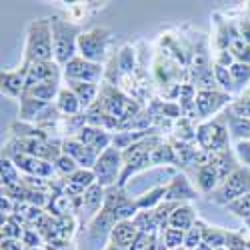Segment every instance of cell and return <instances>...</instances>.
Instances as JSON below:
<instances>
[{"label": "cell", "instance_id": "52", "mask_svg": "<svg viewBox=\"0 0 250 250\" xmlns=\"http://www.w3.org/2000/svg\"><path fill=\"white\" fill-rule=\"evenodd\" d=\"M102 250H124V248H118V246H114V244H106Z\"/></svg>", "mask_w": 250, "mask_h": 250}, {"label": "cell", "instance_id": "23", "mask_svg": "<svg viewBox=\"0 0 250 250\" xmlns=\"http://www.w3.org/2000/svg\"><path fill=\"white\" fill-rule=\"evenodd\" d=\"M196 220H198L196 208L190 202H184V204H178L174 208V212L170 216V226L178 228V230H182V232H188L190 228L196 224Z\"/></svg>", "mask_w": 250, "mask_h": 250}, {"label": "cell", "instance_id": "54", "mask_svg": "<svg viewBox=\"0 0 250 250\" xmlns=\"http://www.w3.org/2000/svg\"><path fill=\"white\" fill-rule=\"evenodd\" d=\"M26 250H44V248H26Z\"/></svg>", "mask_w": 250, "mask_h": 250}, {"label": "cell", "instance_id": "31", "mask_svg": "<svg viewBox=\"0 0 250 250\" xmlns=\"http://www.w3.org/2000/svg\"><path fill=\"white\" fill-rule=\"evenodd\" d=\"M224 116L228 122V128H230V134H234L238 140H250V120L248 118H242L234 114L232 110H226Z\"/></svg>", "mask_w": 250, "mask_h": 250}, {"label": "cell", "instance_id": "3", "mask_svg": "<svg viewBox=\"0 0 250 250\" xmlns=\"http://www.w3.org/2000/svg\"><path fill=\"white\" fill-rule=\"evenodd\" d=\"M160 140H162L160 134L158 136H148V138H144V140L132 144L130 148H126V150L122 152L124 166H122V176H120L118 186H122V188H124V186H126L132 178H136L138 174L146 172L150 168V166H152L150 152H152V148L156 146Z\"/></svg>", "mask_w": 250, "mask_h": 250}, {"label": "cell", "instance_id": "14", "mask_svg": "<svg viewBox=\"0 0 250 250\" xmlns=\"http://www.w3.org/2000/svg\"><path fill=\"white\" fill-rule=\"evenodd\" d=\"M230 94L222 90H200L196 92L194 104H196V114L198 118H210L218 114L228 102H230Z\"/></svg>", "mask_w": 250, "mask_h": 250}, {"label": "cell", "instance_id": "38", "mask_svg": "<svg viewBox=\"0 0 250 250\" xmlns=\"http://www.w3.org/2000/svg\"><path fill=\"white\" fill-rule=\"evenodd\" d=\"M226 236H228V230H224V228L206 224V230H204V244H208L210 248L218 250V248L226 246Z\"/></svg>", "mask_w": 250, "mask_h": 250}, {"label": "cell", "instance_id": "50", "mask_svg": "<svg viewBox=\"0 0 250 250\" xmlns=\"http://www.w3.org/2000/svg\"><path fill=\"white\" fill-rule=\"evenodd\" d=\"M44 250H78L72 240H62V238H52L44 244Z\"/></svg>", "mask_w": 250, "mask_h": 250}, {"label": "cell", "instance_id": "19", "mask_svg": "<svg viewBox=\"0 0 250 250\" xmlns=\"http://www.w3.org/2000/svg\"><path fill=\"white\" fill-rule=\"evenodd\" d=\"M92 184H96V176H94V170H88V168H78L72 176H68L64 180V192L72 198H80L84 194Z\"/></svg>", "mask_w": 250, "mask_h": 250}, {"label": "cell", "instance_id": "24", "mask_svg": "<svg viewBox=\"0 0 250 250\" xmlns=\"http://www.w3.org/2000/svg\"><path fill=\"white\" fill-rule=\"evenodd\" d=\"M54 106L58 108V112L62 116H74V114H80L84 112L82 110V104L78 100V96L68 88V86H62L56 100H54Z\"/></svg>", "mask_w": 250, "mask_h": 250}, {"label": "cell", "instance_id": "13", "mask_svg": "<svg viewBox=\"0 0 250 250\" xmlns=\"http://www.w3.org/2000/svg\"><path fill=\"white\" fill-rule=\"evenodd\" d=\"M10 160L16 164V168L20 170L22 176H38V178H56V170L54 164L42 158H36L30 154H14L10 156Z\"/></svg>", "mask_w": 250, "mask_h": 250}, {"label": "cell", "instance_id": "4", "mask_svg": "<svg viewBox=\"0 0 250 250\" xmlns=\"http://www.w3.org/2000/svg\"><path fill=\"white\" fill-rule=\"evenodd\" d=\"M196 144L198 148L208 152H220L230 148V128L226 116H214L212 120H204L196 128Z\"/></svg>", "mask_w": 250, "mask_h": 250}, {"label": "cell", "instance_id": "28", "mask_svg": "<svg viewBox=\"0 0 250 250\" xmlns=\"http://www.w3.org/2000/svg\"><path fill=\"white\" fill-rule=\"evenodd\" d=\"M54 232H56V238L72 240L74 234L80 232L78 218H76L74 214H66V216H58V218H54Z\"/></svg>", "mask_w": 250, "mask_h": 250}, {"label": "cell", "instance_id": "39", "mask_svg": "<svg viewBox=\"0 0 250 250\" xmlns=\"http://www.w3.org/2000/svg\"><path fill=\"white\" fill-rule=\"evenodd\" d=\"M114 62L120 68V74H132L134 72V48L130 44L122 46L118 56H114Z\"/></svg>", "mask_w": 250, "mask_h": 250}, {"label": "cell", "instance_id": "56", "mask_svg": "<svg viewBox=\"0 0 250 250\" xmlns=\"http://www.w3.org/2000/svg\"><path fill=\"white\" fill-rule=\"evenodd\" d=\"M218 250H228V248H226V246H222V248H218Z\"/></svg>", "mask_w": 250, "mask_h": 250}, {"label": "cell", "instance_id": "26", "mask_svg": "<svg viewBox=\"0 0 250 250\" xmlns=\"http://www.w3.org/2000/svg\"><path fill=\"white\" fill-rule=\"evenodd\" d=\"M46 106H48L46 102H40V100H36V98H32V96L22 94V96H20V110H18V118L22 120V122H30V124H34V122H36V118L46 110Z\"/></svg>", "mask_w": 250, "mask_h": 250}, {"label": "cell", "instance_id": "40", "mask_svg": "<svg viewBox=\"0 0 250 250\" xmlns=\"http://www.w3.org/2000/svg\"><path fill=\"white\" fill-rule=\"evenodd\" d=\"M52 164H54L56 176H58V178H64V180H66L68 176H72V174L80 168V166L76 164V160H74V158H70V156H66V154H60Z\"/></svg>", "mask_w": 250, "mask_h": 250}, {"label": "cell", "instance_id": "44", "mask_svg": "<svg viewBox=\"0 0 250 250\" xmlns=\"http://www.w3.org/2000/svg\"><path fill=\"white\" fill-rule=\"evenodd\" d=\"M230 74L234 78V84L240 90L244 84L250 82V64H242V62H236V64L230 68Z\"/></svg>", "mask_w": 250, "mask_h": 250}, {"label": "cell", "instance_id": "12", "mask_svg": "<svg viewBox=\"0 0 250 250\" xmlns=\"http://www.w3.org/2000/svg\"><path fill=\"white\" fill-rule=\"evenodd\" d=\"M116 218L108 212V210H102L96 214V218L88 224L86 228V232H84V238L88 244L100 248V246H106L108 244V238H110V232H112V228L116 226Z\"/></svg>", "mask_w": 250, "mask_h": 250}, {"label": "cell", "instance_id": "57", "mask_svg": "<svg viewBox=\"0 0 250 250\" xmlns=\"http://www.w3.org/2000/svg\"><path fill=\"white\" fill-rule=\"evenodd\" d=\"M178 250H184V248H178Z\"/></svg>", "mask_w": 250, "mask_h": 250}, {"label": "cell", "instance_id": "42", "mask_svg": "<svg viewBox=\"0 0 250 250\" xmlns=\"http://www.w3.org/2000/svg\"><path fill=\"white\" fill-rule=\"evenodd\" d=\"M226 210L232 212V214L238 216V218H242L244 222L250 220V194H246V196H242V198L230 202V204L226 206Z\"/></svg>", "mask_w": 250, "mask_h": 250}, {"label": "cell", "instance_id": "37", "mask_svg": "<svg viewBox=\"0 0 250 250\" xmlns=\"http://www.w3.org/2000/svg\"><path fill=\"white\" fill-rule=\"evenodd\" d=\"M204 230H206V222L198 218L196 224L184 236V250H196L204 242Z\"/></svg>", "mask_w": 250, "mask_h": 250}, {"label": "cell", "instance_id": "8", "mask_svg": "<svg viewBox=\"0 0 250 250\" xmlns=\"http://www.w3.org/2000/svg\"><path fill=\"white\" fill-rule=\"evenodd\" d=\"M104 210H108L116 218V222H122V220H132L138 214V204L136 198H132L126 188L110 186V188H106Z\"/></svg>", "mask_w": 250, "mask_h": 250}, {"label": "cell", "instance_id": "27", "mask_svg": "<svg viewBox=\"0 0 250 250\" xmlns=\"http://www.w3.org/2000/svg\"><path fill=\"white\" fill-rule=\"evenodd\" d=\"M60 80H50V82H40V84H34V86H28L24 90L26 96H32L40 102H46V104H52V100H56L58 92H60Z\"/></svg>", "mask_w": 250, "mask_h": 250}, {"label": "cell", "instance_id": "29", "mask_svg": "<svg viewBox=\"0 0 250 250\" xmlns=\"http://www.w3.org/2000/svg\"><path fill=\"white\" fill-rule=\"evenodd\" d=\"M168 184V182H166ZM166 184H160V186H154V188L142 192L140 196H136V204H138V210H154V208L164 202V196H166Z\"/></svg>", "mask_w": 250, "mask_h": 250}, {"label": "cell", "instance_id": "2", "mask_svg": "<svg viewBox=\"0 0 250 250\" xmlns=\"http://www.w3.org/2000/svg\"><path fill=\"white\" fill-rule=\"evenodd\" d=\"M52 24V38H54V60L64 68L68 62L78 56V36L82 28L64 16H48Z\"/></svg>", "mask_w": 250, "mask_h": 250}, {"label": "cell", "instance_id": "35", "mask_svg": "<svg viewBox=\"0 0 250 250\" xmlns=\"http://www.w3.org/2000/svg\"><path fill=\"white\" fill-rule=\"evenodd\" d=\"M158 236H160V242L164 244L166 250H178V248H184V236H186V232L178 230V228L168 226V228H166V230H162Z\"/></svg>", "mask_w": 250, "mask_h": 250}, {"label": "cell", "instance_id": "10", "mask_svg": "<svg viewBox=\"0 0 250 250\" xmlns=\"http://www.w3.org/2000/svg\"><path fill=\"white\" fill-rule=\"evenodd\" d=\"M104 66L90 62L82 56H74L68 64L62 68V78L68 80H78V82H92V84H100V80L104 78Z\"/></svg>", "mask_w": 250, "mask_h": 250}, {"label": "cell", "instance_id": "48", "mask_svg": "<svg viewBox=\"0 0 250 250\" xmlns=\"http://www.w3.org/2000/svg\"><path fill=\"white\" fill-rule=\"evenodd\" d=\"M156 240H158V234H138V238L128 250H148Z\"/></svg>", "mask_w": 250, "mask_h": 250}, {"label": "cell", "instance_id": "22", "mask_svg": "<svg viewBox=\"0 0 250 250\" xmlns=\"http://www.w3.org/2000/svg\"><path fill=\"white\" fill-rule=\"evenodd\" d=\"M66 86L78 96L80 104H82V110H90L98 96H100V84H92V82H78V80H68Z\"/></svg>", "mask_w": 250, "mask_h": 250}, {"label": "cell", "instance_id": "33", "mask_svg": "<svg viewBox=\"0 0 250 250\" xmlns=\"http://www.w3.org/2000/svg\"><path fill=\"white\" fill-rule=\"evenodd\" d=\"M0 180H2V188H10L22 180V174L16 168V164L6 156L0 158Z\"/></svg>", "mask_w": 250, "mask_h": 250}, {"label": "cell", "instance_id": "47", "mask_svg": "<svg viewBox=\"0 0 250 250\" xmlns=\"http://www.w3.org/2000/svg\"><path fill=\"white\" fill-rule=\"evenodd\" d=\"M234 152H236V158L240 160V164L250 168V140H238L234 146Z\"/></svg>", "mask_w": 250, "mask_h": 250}, {"label": "cell", "instance_id": "43", "mask_svg": "<svg viewBox=\"0 0 250 250\" xmlns=\"http://www.w3.org/2000/svg\"><path fill=\"white\" fill-rule=\"evenodd\" d=\"M230 50L236 58V62H242V64H250V44L244 42L242 38H236L232 40V44H230Z\"/></svg>", "mask_w": 250, "mask_h": 250}, {"label": "cell", "instance_id": "49", "mask_svg": "<svg viewBox=\"0 0 250 250\" xmlns=\"http://www.w3.org/2000/svg\"><path fill=\"white\" fill-rule=\"evenodd\" d=\"M212 64H218V66H224V68H232L236 64V58L230 50H218Z\"/></svg>", "mask_w": 250, "mask_h": 250}, {"label": "cell", "instance_id": "36", "mask_svg": "<svg viewBox=\"0 0 250 250\" xmlns=\"http://www.w3.org/2000/svg\"><path fill=\"white\" fill-rule=\"evenodd\" d=\"M212 70H214V78H216V84L222 92L226 94H232L236 92V84H234V78L230 74V68H224V66H218V64H212Z\"/></svg>", "mask_w": 250, "mask_h": 250}, {"label": "cell", "instance_id": "34", "mask_svg": "<svg viewBox=\"0 0 250 250\" xmlns=\"http://www.w3.org/2000/svg\"><path fill=\"white\" fill-rule=\"evenodd\" d=\"M196 128L194 126V120L186 118V116H180L174 120V138L176 140H182V142H196Z\"/></svg>", "mask_w": 250, "mask_h": 250}, {"label": "cell", "instance_id": "9", "mask_svg": "<svg viewBox=\"0 0 250 250\" xmlns=\"http://www.w3.org/2000/svg\"><path fill=\"white\" fill-rule=\"evenodd\" d=\"M104 198H106V188L100 184H92L90 188L82 194L80 198V206H78V224H80V234L86 232L88 224L96 218V214L104 208Z\"/></svg>", "mask_w": 250, "mask_h": 250}, {"label": "cell", "instance_id": "25", "mask_svg": "<svg viewBox=\"0 0 250 250\" xmlns=\"http://www.w3.org/2000/svg\"><path fill=\"white\" fill-rule=\"evenodd\" d=\"M150 162L152 166H176L178 164V158H176V152H174V146L170 144V140H160L156 146L152 148L150 152Z\"/></svg>", "mask_w": 250, "mask_h": 250}, {"label": "cell", "instance_id": "41", "mask_svg": "<svg viewBox=\"0 0 250 250\" xmlns=\"http://www.w3.org/2000/svg\"><path fill=\"white\" fill-rule=\"evenodd\" d=\"M178 204L176 202H160L156 208H154V214H156V220H158V226H160V232L162 230H166V228L170 226V216H172V212H174V208H176Z\"/></svg>", "mask_w": 250, "mask_h": 250}, {"label": "cell", "instance_id": "16", "mask_svg": "<svg viewBox=\"0 0 250 250\" xmlns=\"http://www.w3.org/2000/svg\"><path fill=\"white\" fill-rule=\"evenodd\" d=\"M62 154L74 158L80 168H88V170L94 168V164H96V160L100 156L90 146L82 144L78 138H62Z\"/></svg>", "mask_w": 250, "mask_h": 250}, {"label": "cell", "instance_id": "17", "mask_svg": "<svg viewBox=\"0 0 250 250\" xmlns=\"http://www.w3.org/2000/svg\"><path fill=\"white\" fill-rule=\"evenodd\" d=\"M74 138H78L82 144L90 146L96 154H102L106 148L112 146V132L98 128V126H90V124H86V126L82 128Z\"/></svg>", "mask_w": 250, "mask_h": 250}, {"label": "cell", "instance_id": "15", "mask_svg": "<svg viewBox=\"0 0 250 250\" xmlns=\"http://www.w3.org/2000/svg\"><path fill=\"white\" fill-rule=\"evenodd\" d=\"M26 72V88L40 84V82H50V80H60L62 76V66L56 60H44V62H30V64L20 66Z\"/></svg>", "mask_w": 250, "mask_h": 250}, {"label": "cell", "instance_id": "46", "mask_svg": "<svg viewBox=\"0 0 250 250\" xmlns=\"http://www.w3.org/2000/svg\"><path fill=\"white\" fill-rule=\"evenodd\" d=\"M226 248L228 250H250L248 244H246V236H242L240 232H228Z\"/></svg>", "mask_w": 250, "mask_h": 250}, {"label": "cell", "instance_id": "32", "mask_svg": "<svg viewBox=\"0 0 250 250\" xmlns=\"http://www.w3.org/2000/svg\"><path fill=\"white\" fill-rule=\"evenodd\" d=\"M24 230H26V226L12 214L8 218H2V226H0V240H22Z\"/></svg>", "mask_w": 250, "mask_h": 250}, {"label": "cell", "instance_id": "21", "mask_svg": "<svg viewBox=\"0 0 250 250\" xmlns=\"http://www.w3.org/2000/svg\"><path fill=\"white\" fill-rule=\"evenodd\" d=\"M138 228L134 226L132 220H122L118 222L114 228H112V232H110V238H108V244H114L118 248H124V250H128L134 240L138 238Z\"/></svg>", "mask_w": 250, "mask_h": 250}, {"label": "cell", "instance_id": "7", "mask_svg": "<svg viewBox=\"0 0 250 250\" xmlns=\"http://www.w3.org/2000/svg\"><path fill=\"white\" fill-rule=\"evenodd\" d=\"M122 150L110 146L106 148L96 160L94 164V176H96V184L104 186V188H110V186H118L120 176H122Z\"/></svg>", "mask_w": 250, "mask_h": 250}, {"label": "cell", "instance_id": "1", "mask_svg": "<svg viewBox=\"0 0 250 250\" xmlns=\"http://www.w3.org/2000/svg\"><path fill=\"white\" fill-rule=\"evenodd\" d=\"M54 60V38L50 18H36L26 28V44L22 64L30 62H44Z\"/></svg>", "mask_w": 250, "mask_h": 250}, {"label": "cell", "instance_id": "11", "mask_svg": "<svg viewBox=\"0 0 250 250\" xmlns=\"http://www.w3.org/2000/svg\"><path fill=\"white\" fill-rule=\"evenodd\" d=\"M200 196L198 188L192 184V180L188 178V174L184 172H176L168 184H166V202H176V204H184V202H192Z\"/></svg>", "mask_w": 250, "mask_h": 250}, {"label": "cell", "instance_id": "53", "mask_svg": "<svg viewBox=\"0 0 250 250\" xmlns=\"http://www.w3.org/2000/svg\"><path fill=\"white\" fill-rule=\"evenodd\" d=\"M196 250H214V248H210V246H208V244H204V242H202V244H200V246H198Z\"/></svg>", "mask_w": 250, "mask_h": 250}, {"label": "cell", "instance_id": "6", "mask_svg": "<svg viewBox=\"0 0 250 250\" xmlns=\"http://www.w3.org/2000/svg\"><path fill=\"white\" fill-rule=\"evenodd\" d=\"M246 194H250V168L240 166V168L234 170L228 178H224L218 188L206 198L214 204L228 206L230 202H234Z\"/></svg>", "mask_w": 250, "mask_h": 250}, {"label": "cell", "instance_id": "20", "mask_svg": "<svg viewBox=\"0 0 250 250\" xmlns=\"http://www.w3.org/2000/svg\"><path fill=\"white\" fill-rule=\"evenodd\" d=\"M194 172V182H196V188L200 194L204 196H210L218 186H220V174L214 168L212 164H206V166H198V168L192 170Z\"/></svg>", "mask_w": 250, "mask_h": 250}, {"label": "cell", "instance_id": "45", "mask_svg": "<svg viewBox=\"0 0 250 250\" xmlns=\"http://www.w3.org/2000/svg\"><path fill=\"white\" fill-rule=\"evenodd\" d=\"M22 242H24L26 248H44V238H42V234H40L34 226H26Z\"/></svg>", "mask_w": 250, "mask_h": 250}, {"label": "cell", "instance_id": "5", "mask_svg": "<svg viewBox=\"0 0 250 250\" xmlns=\"http://www.w3.org/2000/svg\"><path fill=\"white\" fill-rule=\"evenodd\" d=\"M110 40L112 30L106 26H92L88 30H82V34L78 36V56L102 64L108 56Z\"/></svg>", "mask_w": 250, "mask_h": 250}, {"label": "cell", "instance_id": "55", "mask_svg": "<svg viewBox=\"0 0 250 250\" xmlns=\"http://www.w3.org/2000/svg\"><path fill=\"white\" fill-rule=\"evenodd\" d=\"M246 244H248V248H250V238H246Z\"/></svg>", "mask_w": 250, "mask_h": 250}, {"label": "cell", "instance_id": "51", "mask_svg": "<svg viewBox=\"0 0 250 250\" xmlns=\"http://www.w3.org/2000/svg\"><path fill=\"white\" fill-rule=\"evenodd\" d=\"M0 250H26L22 240H0Z\"/></svg>", "mask_w": 250, "mask_h": 250}, {"label": "cell", "instance_id": "30", "mask_svg": "<svg viewBox=\"0 0 250 250\" xmlns=\"http://www.w3.org/2000/svg\"><path fill=\"white\" fill-rule=\"evenodd\" d=\"M134 226L140 234H160V226L156 220L154 210H138V214L132 218Z\"/></svg>", "mask_w": 250, "mask_h": 250}, {"label": "cell", "instance_id": "18", "mask_svg": "<svg viewBox=\"0 0 250 250\" xmlns=\"http://www.w3.org/2000/svg\"><path fill=\"white\" fill-rule=\"evenodd\" d=\"M0 90L4 96L18 98L26 90V72L22 68L18 70H2L0 72Z\"/></svg>", "mask_w": 250, "mask_h": 250}]
</instances>
